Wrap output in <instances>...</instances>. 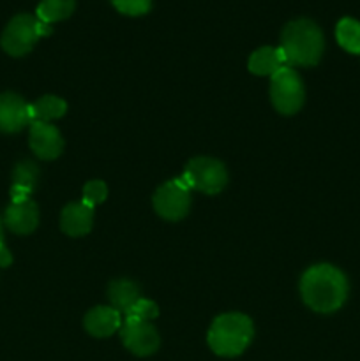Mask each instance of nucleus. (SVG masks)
<instances>
[{
    "label": "nucleus",
    "instance_id": "obj_1",
    "mask_svg": "<svg viewBox=\"0 0 360 361\" xmlns=\"http://www.w3.org/2000/svg\"><path fill=\"white\" fill-rule=\"evenodd\" d=\"M349 284L346 275L332 264H314L300 279L304 303L314 312L332 314L344 305Z\"/></svg>",
    "mask_w": 360,
    "mask_h": 361
},
{
    "label": "nucleus",
    "instance_id": "obj_2",
    "mask_svg": "<svg viewBox=\"0 0 360 361\" xmlns=\"http://www.w3.org/2000/svg\"><path fill=\"white\" fill-rule=\"evenodd\" d=\"M289 67H313L323 55L325 41L321 28L307 18L289 21L281 34V46Z\"/></svg>",
    "mask_w": 360,
    "mask_h": 361
},
{
    "label": "nucleus",
    "instance_id": "obj_3",
    "mask_svg": "<svg viewBox=\"0 0 360 361\" xmlns=\"http://www.w3.org/2000/svg\"><path fill=\"white\" fill-rule=\"evenodd\" d=\"M254 337L253 321L239 312L222 314L215 317L208 330V345L222 358H235L249 348Z\"/></svg>",
    "mask_w": 360,
    "mask_h": 361
},
{
    "label": "nucleus",
    "instance_id": "obj_4",
    "mask_svg": "<svg viewBox=\"0 0 360 361\" xmlns=\"http://www.w3.org/2000/svg\"><path fill=\"white\" fill-rule=\"evenodd\" d=\"M52 27L32 14H18L4 28L0 44L11 56H23L44 35L52 34Z\"/></svg>",
    "mask_w": 360,
    "mask_h": 361
},
{
    "label": "nucleus",
    "instance_id": "obj_5",
    "mask_svg": "<svg viewBox=\"0 0 360 361\" xmlns=\"http://www.w3.org/2000/svg\"><path fill=\"white\" fill-rule=\"evenodd\" d=\"M182 180L191 190L215 196L221 192L228 183V173L222 162L210 157L191 159L184 169Z\"/></svg>",
    "mask_w": 360,
    "mask_h": 361
},
{
    "label": "nucleus",
    "instance_id": "obj_6",
    "mask_svg": "<svg viewBox=\"0 0 360 361\" xmlns=\"http://www.w3.org/2000/svg\"><path fill=\"white\" fill-rule=\"evenodd\" d=\"M270 99L274 108L282 115H295L300 111L306 99L302 78L293 67L279 69L270 80Z\"/></svg>",
    "mask_w": 360,
    "mask_h": 361
},
{
    "label": "nucleus",
    "instance_id": "obj_7",
    "mask_svg": "<svg viewBox=\"0 0 360 361\" xmlns=\"http://www.w3.org/2000/svg\"><path fill=\"white\" fill-rule=\"evenodd\" d=\"M154 208L166 221H180L191 208V189L180 178H173L162 183L154 194Z\"/></svg>",
    "mask_w": 360,
    "mask_h": 361
},
{
    "label": "nucleus",
    "instance_id": "obj_8",
    "mask_svg": "<svg viewBox=\"0 0 360 361\" xmlns=\"http://www.w3.org/2000/svg\"><path fill=\"white\" fill-rule=\"evenodd\" d=\"M120 338L136 356H150L159 349V334L148 321H122Z\"/></svg>",
    "mask_w": 360,
    "mask_h": 361
},
{
    "label": "nucleus",
    "instance_id": "obj_9",
    "mask_svg": "<svg viewBox=\"0 0 360 361\" xmlns=\"http://www.w3.org/2000/svg\"><path fill=\"white\" fill-rule=\"evenodd\" d=\"M28 143L32 152L42 161H53L64 150V140L55 126L46 122H32Z\"/></svg>",
    "mask_w": 360,
    "mask_h": 361
},
{
    "label": "nucleus",
    "instance_id": "obj_10",
    "mask_svg": "<svg viewBox=\"0 0 360 361\" xmlns=\"http://www.w3.org/2000/svg\"><path fill=\"white\" fill-rule=\"evenodd\" d=\"M30 123L28 104L18 94H0V133L14 134Z\"/></svg>",
    "mask_w": 360,
    "mask_h": 361
},
{
    "label": "nucleus",
    "instance_id": "obj_11",
    "mask_svg": "<svg viewBox=\"0 0 360 361\" xmlns=\"http://www.w3.org/2000/svg\"><path fill=\"white\" fill-rule=\"evenodd\" d=\"M94 224V208L83 201L69 203L64 207L60 215V228L69 236L88 235Z\"/></svg>",
    "mask_w": 360,
    "mask_h": 361
},
{
    "label": "nucleus",
    "instance_id": "obj_12",
    "mask_svg": "<svg viewBox=\"0 0 360 361\" xmlns=\"http://www.w3.org/2000/svg\"><path fill=\"white\" fill-rule=\"evenodd\" d=\"M122 328V314L113 307H95L85 316V330L95 338H106Z\"/></svg>",
    "mask_w": 360,
    "mask_h": 361
},
{
    "label": "nucleus",
    "instance_id": "obj_13",
    "mask_svg": "<svg viewBox=\"0 0 360 361\" xmlns=\"http://www.w3.org/2000/svg\"><path fill=\"white\" fill-rule=\"evenodd\" d=\"M4 222L16 235H30L39 224L37 204L32 200L23 203H11L6 210Z\"/></svg>",
    "mask_w": 360,
    "mask_h": 361
},
{
    "label": "nucleus",
    "instance_id": "obj_14",
    "mask_svg": "<svg viewBox=\"0 0 360 361\" xmlns=\"http://www.w3.org/2000/svg\"><path fill=\"white\" fill-rule=\"evenodd\" d=\"M39 178V168L32 161H21L13 171L11 203H23L30 200Z\"/></svg>",
    "mask_w": 360,
    "mask_h": 361
},
{
    "label": "nucleus",
    "instance_id": "obj_15",
    "mask_svg": "<svg viewBox=\"0 0 360 361\" xmlns=\"http://www.w3.org/2000/svg\"><path fill=\"white\" fill-rule=\"evenodd\" d=\"M288 66L286 56L281 48H274V46H263V48L256 49L253 55L249 56V71L256 76H274L279 69Z\"/></svg>",
    "mask_w": 360,
    "mask_h": 361
},
{
    "label": "nucleus",
    "instance_id": "obj_16",
    "mask_svg": "<svg viewBox=\"0 0 360 361\" xmlns=\"http://www.w3.org/2000/svg\"><path fill=\"white\" fill-rule=\"evenodd\" d=\"M140 298H141L140 288H138L136 282L129 281V279H116V281L109 282L108 286L109 307L119 310L120 314L129 310Z\"/></svg>",
    "mask_w": 360,
    "mask_h": 361
},
{
    "label": "nucleus",
    "instance_id": "obj_17",
    "mask_svg": "<svg viewBox=\"0 0 360 361\" xmlns=\"http://www.w3.org/2000/svg\"><path fill=\"white\" fill-rule=\"evenodd\" d=\"M67 102L56 95H44L39 101L28 104V113H30L32 122H46L49 123L52 120L60 118L66 115Z\"/></svg>",
    "mask_w": 360,
    "mask_h": 361
},
{
    "label": "nucleus",
    "instance_id": "obj_18",
    "mask_svg": "<svg viewBox=\"0 0 360 361\" xmlns=\"http://www.w3.org/2000/svg\"><path fill=\"white\" fill-rule=\"evenodd\" d=\"M76 7V0H41L35 11V16L44 23L52 25L55 21L67 20Z\"/></svg>",
    "mask_w": 360,
    "mask_h": 361
},
{
    "label": "nucleus",
    "instance_id": "obj_19",
    "mask_svg": "<svg viewBox=\"0 0 360 361\" xmlns=\"http://www.w3.org/2000/svg\"><path fill=\"white\" fill-rule=\"evenodd\" d=\"M339 46L353 55H360V21L355 18H342L335 27Z\"/></svg>",
    "mask_w": 360,
    "mask_h": 361
},
{
    "label": "nucleus",
    "instance_id": "obj_20",
    "mask_svg": "<svg viewBox=\"0 0 360 361\" xmlns=\"http://www.w3.org/2000/svg\"><path fill=\"white\" fill-rule=\"evenodd\" d=\"M159 316V309L152 300L140 298L129 310L124 312V321H154Z\"/></svg>",
    "mask_w": 360,
    "mask_h": 361
},
{
    "label": "nucleus",
    "instance_id": "obj_21",
    "mask_svg": "<svg viewBox=\"0 0 360 361\" xmlns=\"http://www.w3.org/2000/svg\"><path fill=\"white\" fill-rule=\"evenodd\" d=\"M108 196V187L102 180H90V182L85 183L83 187V203H87L88 207L95 208L97 204H101L102 201Z\"/></svg>",
    "mask_w": 360,
    "mask_h": 361
},
{
    "label": "nucleus",
    "instance_id": "obj_22",
    "mask_svg": "<svg viewBox=\"0 0 360 361\" xmlns=\"http://www.w3.org/2000/svg\"><path fill=\"white\" fill-rule=\"evenodd\" d=\"M115 9L127 16H141L147 14L152 7V0H112Z\"/></svg>",
    "mask_w": 360,
    "mask_h": 361
},
{
    "label": "nucleus",
    "instance_id": "obj_23",
    "mask_svg": "<svg viewBox=\"0 0 360 361\" xmlns=\"http://www.w3.org/2000/svg\"><path fill=\"white\" fill-rule=\"evenodd\" d=\"M11 263H13V256H11V252L7 250V247L4 245V242H0V267L6 268L9 267Z\"/></svg>",
    "mask_w": 360,
    "mask_h": 361
},
{
    "label": "nucleus",
    "instance_id": "obj_24",
    "mask_svg": "<svg viewBox=\"0 0 360 361\" xmlns=\"http://www.w3.org/2000/svg\"><path fill=\"white\" fill-rule=\"evenodd\" d=\"M0 242H2V221H0Z\"/></svg>",
    "mask_w": 360,
    "mask_h": 361
}]
</instances>
